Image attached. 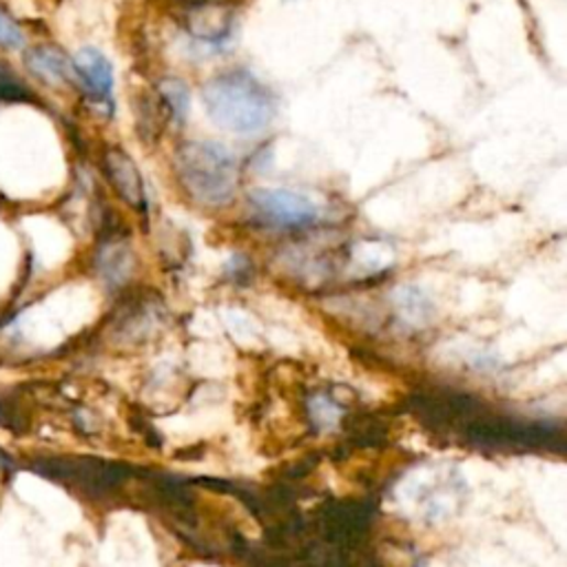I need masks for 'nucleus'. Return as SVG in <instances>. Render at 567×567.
<instances>
[{
    "instance_id": "obj_15",
    "label": "nucleus",
    "mask_w": 567,
    "mask_h": 567,
    "mask_svg": "<svg viewBox=\"0 0 567 567\" xmlns=\"http://www.w3.org/2000/svg\"><path fill=\"white\" fill-rule=\"evenodd\" d=\"M0 470H3V472H14L17 470V459L6 448H0Z\"/></svg>"
},
{
    "instance_id": "obj_11",
    "label": "nucleus",
    "mask_w": 567,
    "mask_h": 567,
    "mask_svg": "<svg viewBox=\"0 0 567 567\" xmlns=\"http://www.w3.org/2000/svg\"><path fill=\"white\" fill-rule=\"evenodd\" d=\"M400 308L404 313V317L408 321H426L428 313H430V304L428 299L419 293V291H413V288H406L402 293V299H400Z\"/></svg>"
},
{
    "instance_id": "obj_8",
    "label": "nucleus",
    "mask_w": 567,
    "mask_h": 567,
    "mask_svg": "<svg viewBox=\"0 0 567 567\" xmlns=\"http://www.w3.org/2000/svg\"><path fill=\"white\" fill-rule=\"evenodd\" d=\"M25 65L34 76H39L47 85L58 87V85H67V83L76 80L72 58H67L61 50H56L52 45H41V47L28 50Z\"/></svg>"
},
{
    "instance_id": "obj_5",
    "label": "nucleus",
    "mask_w": 567,
    "mask_h": 567,
    "mask_svg": "<svg viewBox=\"0 0 567 567\" xmlns=\"http://www.w3.org/2000/svg\"><path fill=\"white\" fill-rule=\"evenodd\" d=\"M370 521V501H330L321 510V532L330 545L328 554L346 558V552L361 541Z\"/></svg>"
},
{
    "instance_id": "obj_3",
    "label": "nucleus",
    "mask_w": 567,
    "mask_h": 567,
    "mask_svg": "<svg viewBox=\"0 0 567 567\" xmlns=\"http://www.w3.org/2000/svg\"><path fill=\"white\" fill-rule=\"evenodd\" d=\"M30 470L58 481L63 486L78 488L87 494H107L118 490L131 475L133 470L124 464L116 461H102V459H80V457H43L34 459L30 464Z\"/></svg>"
},
{
    "instance_id": "obj_6",
    "label": "nucleus",
    "mask_w": 567,
    "mask_h": 567,
    "mask_svg": "<svg viewBox=\"0 0 567 567\" xmlns=\"http://www.w3.org/2000/svg\"><path fill=\"white\" fill-rule=\"evenodd\" d=\"M258 216L280 227H302L317 220V205L291 188H255L249 196Z\"/></svg>"
},
{
    "instance_id": "obj_7",
    "label": "nucleus",
    "mask_w": 567,
    "mask_h": 567,
    "mask_svg": "<svg viewBox=\"0 0 567 567\" xmlns=\"http://www.w3.org/2000/svg\"><path fill=\"white\" fill-rule=\"evenodd\" d=\"M76 80L98 102H111L113 96V67L109 58L96 47H83L74 58Z\"/></svg>"
},
{
    "instance_id": "obj_14",
    "label": "nucleus",
    "mask_w": 567,
    "mask_h": 567,
    "mask_svg": "<svg viewBox=\"0 0 567 567\" xmlns=\"http://www.w3.org/2000/svg\"><path fill=\"white\" fill-rule=\"evenodd\" d=\"M14 424H17V417L12 415L10 406L0 400V428H14Z\"/></svg>"
},
{
    "instance_id": "obj_1",
    "label": "nucleus",
    "mask_w": 567,
    "mask_h": 567,
    "mask_svg": "<svg viewBox=\"0 0 567 567\" xmlns=\"http://www.w3.org/2000/svg\"><path fill=\"white\" fill-rule=\"evenodd\" d=\"M203 102L220 129L238 135L264 131L277 113L271 89L249 72H229L209 80L203 89Z\"/></svg>"
},
{
    "instance_id": "obj_2",
    "label": "nucleus",
    "mask_w": 567,
    "mask_h": 567,
    "mask_svg": "<svg viewBox=\"0 0 567 567\" xmlns=\"http://www.w3.org/2000/svg\"><path fill=\"white\" fill-rule=\"evenodd\" d=\"M175 171L182 186L205 207H225L238 188V160L220 142L194 140L179 146Z\"/></svg>"
},
{
    "instance_id": "obj_13",
    "label": "nucleus",
    "mask_w": 567,
    "mask_h": 567,
    "mask_svg": "<svg viewBox=\"0 0 567 567\" xmlns=\"http://www.w3.org/2000/svg\"><path fill=\"white\" fill-rule=\"evenodd\" d=\"M25 96V87L12 74V69L0 65V100H19Z\"/></svg>"
},
{
    "instance_id": "obj_9",
    "label": "nucleus",
    "mask_w": 567,
    "mask_h": 567,
    "mask_svg": "<svg viewBox=\"0 0 567 567\" xmlns=\"http://www.w3.org/2000/svg\"><path fill=\"white\" fill-rule=\"evenodd\" d=\"M107 171L111 175V182L120 192V196L131 205L140 207L144 203V188H142V177L133 160L122 153V151H109L107 153Z\"/></svg>"
},
{
    "instance_id": "obj_4",
    "label": "nucleus",
    "mask_w": 567,
    "mask_h": 567,
    "mask_svg": "<svg viewBox=\"0 0 567 567\" xmlns=\"http://www.w3.org/2000/svg\"><path fill=\"white\" fill-rule=\"evenodd\" d=\"M464 435L470 444L479 448H565L563 430L552 424H532V422H514L501 417H479L470 419L464 426Z\"/></svg>"
},
{
    "instance_id": "obj_10",
    "label": "nucleus",
    "mask_w": 567,
    "mask_h": 567,
    "mask_svg": "<svg viewBox=\"0 0 567 567\" xmlns=\"http://www.w3.org/2000/svg\"><path fill=\"white\" fill-rule=\"evenodd\" d=\"M160 94L168 102L175 120L184 122L188 116V107H192V94H188L186 85L179 80H164L160 83Z\"/></svg>"
},
{
    "instance_id": "obj_12",
    "label": "nucleus",
    "mask_w": 567,
    "mask_h": 567,
    "mask_svg": "<svg viewBox=\"0 0 567 567\" xmlns=\"http://www.w3.org/2000/svg\"><path fill=\"white\" fill-rule=\"evenodd\" d=\"M0 47L3 50H23L25 47L23 30L6 12H0Z\"/></svg>"
}]
</instances>
